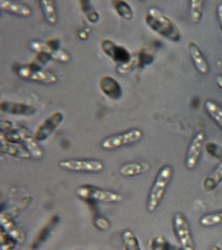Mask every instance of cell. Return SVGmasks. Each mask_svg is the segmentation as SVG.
Here are the masks:
<instances>
[{
  "label": "cell",
  "mask_w": 222,
  "mask_h": 250,
  "mask_svg": "<svg viewBox=\"0 0 222 250\" xmlns=\"http://www.w3.org/2000/svg\"><path fill=\"white\" fill-rule=\"evenodd\" d=\"M145 19L148 26L158 34L173 42L180 40L181 33L178 27L157 7H150Z\"/></svg>",
  "instance_id": "6da1fadb"
},
{
  "label": "cell",
  "mask_w": 222,
  "mask_h": 250,
  "mask_svg": "<svg viewBox=\"0 0 222 250\" xmlns=\"http://www.w3.org/2000/svg\"><path fill=\"white\" fill-rule=\"evenodd\" d=\"M172 175L173 168L170 166H163L158 172L148 195L147 208L149 212H154L161 204Z\"/></svg>",
  "instance_id": "7a4b0ae2"
},
{
  "label": "cell",
  "mask_w": 222,
  "mask_h": 250,
  "mask_svg": "<svg viewBox=\"0 0 222 250\" xmlns=\"http://www.w3.org/2000/svg\"><path fill=\"white\" fill-rule=\"evenodd\" d=\"M76 195L83 201L91 202L114 203L122 199L121 195L107 189H103L90 185H81L75 191Z\"/></svg>",
  "instance_id": "3957f363"
},
{
  "label": "cell",
  "mask_w": 222,
  "mask_h": 250,
  "mask_svg": "<svg viewBox=\"0 0 222 250\" xmlns=\"http://www.w3.org/2000/svg\"><path fill=\"white\" fill-rule=\"evenodd\" d=\"M143 136V132L138 128L131 129L126 132L111 135L101 142V146L104 149H114L121 146L135 144Z\"/></svg>",
  "instance_id": "277c9868"
},
{
  "label": "cell",
  "mask_w": 222,
  "mask_h": 250,
  "mask_svg": "<svg viewBox=\"0 0 222 250\" xmlns=\"http://www.w3.org/2000/svg\"><path fill=\"white\" fill-rule=\"evenodd\" d=\"M173 229L181 250H196L190 226L182 213H175L173 216Z\"/></svg>",
  "instance_id": "5b68a950"
},
{
  "label": "cell",
  "mask_w": 222,
  "mask_h": 250,
  "mask_svg": "<svg viewBox=\"0 0 222 250\" xmlns=\"http://www.w3.org/2000/svg\"><path fill=\"white\" fill-rule=\"evenodd\" d=\"M59 166L69 171L87 173H99L104 167V164L97 160H66L60 162Z\"/></svg>",
  "instance_id": "8992f818"
},
{
  "label": "cell",
  "mask_w": 222,
  "mask_h": 250,
  "mask_svg": "<svg viewBox=\"0 0 222 250\" xmlns=\"http://www.w3.org/2000/svg\"><path fill=\"white\" fill-rule=\"evenodd\" d=\"M17 74L22 79L40 83H54L58 80L57 77L51 72L32 68L29 64L19 66L17 69Z\"/></svg>",
  "instance_id": "52a82bcc"
},
{
  "label": "cell",
  "mask_w": 222,
  "mask_h": 250,
  "mask_svg": "<svg viewBox=\"0 0 222 250\" xmlns=\"http://www.w3.org/2000/svg\"><path fill=\"white\" fill-rule=\"evenodd\" d=\"M63 120V114L60 111H55L44 119L34 132L35 139L38 142H44L55 131Z\"/></svg>",
  "instance_id": "ba28073f"
},
{
  "label": "cell",
  "mask_w": 222,
  "mask_h": 250,
  "mask_svg": "<svg viewBox=\"0 0 222 250\" xmlns=\"http://www.w3.org/2000/svg\"><path fill=\"white\" fill-rule=\"evenodd\" d=\"M101 46L103 52L119 64H126L132 60L131 54L125 48L109 39L102 40Z\"/></svg>",
  "instance_id": "9c48e42d"
},
{
  "label": "cell",
  "mask_w": 222,
  "mask_h": 250,
  "mask_svg": "<svg viewBox=\"0 0 222 250\" xmlns=\"http://www.w3.org/2000/svg\"><path fill=\"white\" fill-rule=\"evenodd\" d=\"M204 141L203 132H199L193 138L188 146L185 159V165L189 170L194 169L202 152V146Z\"/></svg>",
  "instance_id": "30bf717a"
},
{
  "label": "cell",
  "mask_w": 222,
  "mask_h": 250,
  "mask_svg": "<svg viewBox=\"0 0 222 250\" xmlns=\"http://www.w3.org/2000/svg\"><path fill=\"white\" fill-rule=\"evenodd\" d=\"M17 128L20 133L21 143H22L23 146L28 150L31 157L36 159L42 158L44 154L43 150L40 147L38 141L35 139L34 136H32L28 129L24 126H19Z\"/></svg>",
  "instance_id": "8fae6325"
},
{
  "label": "cell",
  "mask_w": 222,
  "mask_h": 250,
  "mask_svg": "<svg viewBox=\"0 0 222 250\" xmlns=\"http://www.w3.org/2000/svg\"><path fill=\"white\" fill-rule=\"evenodd\" d=\"M29 48L34 52L37 53L44 52L49 54L54 60L62 62H67L70 61L71 57L67 52L59 49V50H54L51 47L48 46L46 42H40L38 41H30L28 43Z\"/></svg>",
  "instance_id": "7c38bea8"
},
{
  "label": "cell",
  "mask_w": 222,
  "mask_h": 250,
  "mask_svg": "<svg viewBox=\"0 0 222 250\" xmlns=\"http://www.w3.org/2000/svg\"><path fill=\"white\" fill-rule=\"evenodd\" d=\"M99 85L103 93L110 99L116 101L121 97V87L112 76H102L99 80Z\"/></svg>",
  "instance_id": "4fadbf2b"
},
{
  "label": "cell",
  "mask_w": 222,
  "mask_h": 250,
  "mask_svg": "<svg viewBox=\"0 0 222 250\" xmlns=\"http://www.w3.org/2000/svg\"><path fill=\"white\" fill-rule=\"evenodd\" d=\"M1 111L7 114L30 116L36 113V109L26 104L3 101L1 103Z\"/></svg>",
  "instance_id": "5bb4252c"
},
{
  "label": "cell",
  "mask_w": 222,
  "mask_h": 250,
  "mask_svg": "<svg viewBox=\"0 0 222 250\" xmlns=\"http://www.w3.org/2000/svg\"><path fill=\"white\" fill-rule=\"evenodd\" d=\"M0 139H1L0 150L1 154L20 158V159H30L32 158L23 145L22 146L20 144H13V143L7 142L4 139L1 138Z\"/></svg>",
  "instance_id": "9a60e30c"
},
{
  "label": "cell",
  "mask_w": 222,
  "mask_h": 250,
  "mask_svg": "<svg viewBox=\"0 0 222 250\" xmlns=\"http://www.w3.org/2000/svg\"><path fill=\"white\" fill-rule=\"evenodd\" d=\"M58 222H59V217L56 216V215L52 216L48 222L46 223L45 226L40 229V231L36 234L34 241L31 244V248L34 250L40 248V246L42 245V244L45 242L49 238L50 234H51L55 227L57 226Z\"/></svg>",
  "instance_id": "2e32d148"
},
{
  "label": "cell",
  "mask_w": 222,
  "mask_h": 250,
  "mask_svg": "<svg viewBox=\"0 0 222 250\" xmlns=\"http://www.w3.org/2000/svg\"><path fill=\"white\" fill-rule=\"evenodd\" d=\"M187 48H188L191 59L198 71L202 74L207 73L209 70V66H208V62L202 55L200 47L196 43L191 41L187 44Z\"/></svg>",
  "instance_id": "e0dca14e"
},
{
  "label": "cell",
  "mask_w": 222,
  "mask_h": 250,
  "mask_svg": "<svg viewBox=\"0 0 222 250\" xmlns=\"http://www.w3.org/2000/svg\"><path fill=\"white\" fill-rule=\"evenodd\" d=\"M0 8L7 13L19 17H28L32 14V10L29 6L19 2L1 0L0 1Z\"/></svg>",
  "instance_id": "ac0fdd59"
},
{
  "label": "cell",
  "mask_w": 222,
  "mask_h": 250,
  "mask_svg": "<svg viewBox=\"0 0 222 250\" xmlns=\"http://www.w3.org/2000/svg\"><path fill=\"white\" fill-rule=\"evenodd\" d=\"M32 202V197L30 195H25L22 198L19 199L15 204L13 205L10 208L5 211H2L0 217L9 219V220H14L23 212L26 210L31 203Z\"/></svg>",
  "instance_id": "d6986e66"
},
{
  "label": "cell",
  "mask_w": 222,
  "mask_h": 250,
  "mask_svg": "<svg viewBox=\"0 0 222 250\" xmlns=\"http://www.w3.org/2000/svg\"><path fill=\"white\" fill-rule=\"evenodd\" d=\"M149 169L150 165L147 162H133L122 165L120 168V173L124 177H131L145 173Z\"/></svg>",
  "instance_id": "ffe728a7"
},
{
  "label": "cell",
  "mask_w": 222,
  "mask_h": 250,
  "mask_svg": "<svg viewBox=\"0 0 222 250\" xmlns=\"http://www.w3.org/2000/svg\"><path fill=\"white\" fill-rule=\"evenodd\" d=\"M222 181V162L218 166V167L204 177L202 181V187L205 192H210L213 191Z\"/></svg>",
  "instance_id": "44dd1931"
},
{
  "label": "cell",
  "mask_w": 222,
  "mask_h": 250,
  "mask_svg": "<svg viewBox=\"0 0 222 250\" xmlns=\"http://www.w3.org/2000/svg\"><path fill=\"white\" fill-rule=\"evenodd\" d=\"M1 222V230L8 234L11 237L14 238L19 244L22 243L24 240V235L21 230L17 228L16 225L13 220L0 217Z\"/></svg>",
  "instance_id": "7402d4cb"
},
{
  "label": "cell",
  "mask_w": 222,
  "mask_h": 250,
  "mask_svg": "<svg viewBox=\"0 0 222 250\" xmlns=\"http://www.w3.org/2000/svg\"><path fill=\"white\" fill-rule=\"evenodd\" d=\"M121 241L124 250H141L137 236L131 230L126 229L122 232Z\"/></svg>",
  "instance_id": "603a6c76"
},
{
  "label": "cell",
  "mask_w": 222,
  "mask_h": 250,
  "mask_svg": "<svg viewBox=\"0 0 222 250\" xmlns=\"http://www.w3.org/2000/svg\"><path fill=\"white\" fill-rule=\"evenodd\" d=\"M204 107L210 117L222 129V107L212 100H207L204 103Z\"/></svg>",
  "instance_id": "cb8c5ba5"
},
{
  "label": "cell",
  "mask_w": 222,
  "mask_h": 250,
  "mask_svg": "<svg viewBox=\"0 0 222 250\" xmlns=\"http://www.w3.org/2000/svg\"><path fill=\"white\" fill-rule=\"evenodd\" d=\"M39 3L40 4V9L46 21L52 24L55 23L57 21L58 15L55 5H54V1L42 0L39 1Z\"/></svg>",
  "instance_id": "d4e9b609"
},
{
  "label": "cell",
  "mask_w": 222,
  "mask_h": 250,
  "mask_svg": "<svg viewBox=\"0 0 222 250\" xmlns=\"http://www.w3.org/2000/svg\"><path fill=\"white\" fill-rule=\"evenodd\" d=\"M201 226L206 227H213L222 224V211L212 212L204 215L200 220Z\"/></svg>",
  "instance_id": "484cf974"
},
{
  "label": "cell",
  "mask_w": 222,
  "mask_h": 250,
  "mask_svg": "<svg viewBox=\"0 0 222 250\" xmlns=\"http://www.w3.org/2000/svg\"><path fill=\"white\" fill-rule=\"evenodd\" d=\"M203 3L202 0H192L190 1V18L194 23L200 22L202 19Z\"/></svg>",
  "instance_id": "4316f807"
},
{
  "label": "cell",
  "mask_w": 222,
  "mask_h": 250,
  "mask_svg": "<svg viewBox=\"0 0 222 250\" xmlns=\"http://www.w3.org/2000/svg\"><path fill=\"white\" fill-rule=\"evenodd\" d=\"M81 3V10L83 13L85 14V17L88 19L89 21L92 23L97 22L99 20V15L98 13L94 9L91 5V2L87 0H83L80 1Z\"/></svg>",
  "instance_id": "83f0119b"
},
{
  "label": "cell",
  "mask_w": 222,
  "mask_h": 250,
  "mask_svg": "<svg viewBox=\"0 0 222 250\" xmlns=\"http://www.w3.org/2000/svg\"><path fill=\"white\" fill-rule=\"evenodd\" d=\"M114 7L117 13L121 17L128 20V21L131 20L133 17V12H132L131 7L126 1H118L115 2Z\"/></svg>",
  "instance_id": "f1b7e54d"
},
{
  "label": "cell",
  "mask_w": 222,
  "mask_h": 250,
  "mask_svg": "<svg viewBox=\"0 0 222 250\" xmlns=\"http://www.w3.org/2000/svg\"><path fill=\"white\" fill-rule=\"evenodd\" d=\"M18 242L6 232L1 230L0 237V250H13L16 248Z\"/></svg>",
  "instance_id": "f546056e"
},
{
  "label": "cell",
  "mask_w": 222,
  "mask_h": 250,
  "mask_svg": "<svg viewBox=\"0 0 222 250\" xmlns=\"http://www.w3.org/2000/svg\"><path fill=\"white\" fill-rule=\"evenodd\" d=\"M170 244L162 234H158L151 240V250H170Z\"/></svg>",
  "instance_id": "4dcf8cb0"
},
{
  "label": "cell",
  "mask_w": 222,
  "mask_h": 250,
  "mask_svg": "<svg viewBox=\"0 0 222 250\" xmlns=\"http://www.w3.org/2000/svg\"><path fill=\"white\" fill-rule=\"evenodd\" d=\"M51 59H52V57L46 53H37L36 56L28 64L32 68L42 69V66L45 65Z\"/></svg>",
  "instance_id": "1f68e13d"
},
{
  "label": "cell",
  "mask_w": 222,
  "mask_h": 250,
  "mask_svg": "<svg viewBox=\"0 0 222 250\" xmlns=\"http://www.w3.org/2000/svg\"><path fill=\"white\" fill-rule=\"evenodd\" d=\"M136 61L134 58H132V60L130 61L128 63L124 64H119L118 67H117V70L120 73L123 74L125 72L129 71L131 68L133 67L134 64H135Z\"/></svg>",
  "instance_id": "d6a6232c"
},
{
  "label": "cell",
  "mask_w": 222,
  "mask_h": 250,
  "mask_svg": "<svg viewBox=\"0 0 222 250\" xmlns=\"http://www.w3.org/2000/svg\"><path fill=\"white\" fill-rule=\"evenodd\" d=\"M95 226L99 229L105 230L109 228V223L108 221L105 220L104 218H98L95 220Z\"/></svg>",
  "instance_id": "836d02e7"
},
{
  "label": "cell",
  "mask_w": 222,
  "mask_h": 250,
  "mask_svg": "<svg viewBox=\"0 0 222 250\" xmlns=\"http://www.w3.org/2000/svg\"><path fill=\"white\" fill-rule=\"evenodd\" d=\"M12 127V123L10 121L7 120H1L0 128H1V133L6 132V131L10 130Z\"/></svg>",
  "instance_id": "e575fe53"
},
{
  "label": "cell",
  "mask_w": 222,
  "mask_h": 250,
  "mask_svg": "<svg viewBox=\"0 0 222 250\" xmlns=\"http://www.w3.org/2000/svg\"><path fill=\"white\" fill-rule=\"evenodd\" d=\"M217 15L218 21H219V24L220 29L222 32V3L219 4L217 7Z\"/></svg>",
  "instance_id": "d590c367"
},
{
  "label": "cell",
  "mask_w": 222,
  "mask_h": 250,
  "mask_svg": "<svg viewBox=\"0 0 222 250\" xmlns=\"http://www.w3.org/2000/svg\"><path fill=\"white\" fill-rule=\"evenodd\" d=\"M216 85H218V87H220V89H222V74H219L216 76Z\"/></svg>",
  "instance_id": "8d00e7d4"
},
{
  "label": "cell",
  "mask_w": 222,
  "mask_h": 250,
  "mask_svg": "<svg viewBox=\"0 0 222 250\" xmlns=\"http://www.w3.org/2000/svg\"><path fill=\"white\" fill-rule=\"evenodd\" d=\"M78 35H79V38L82 39V40H85V39H86L87 37H87L88 36V35H87V33L85 31H79Z\"/></svg>",
  "instance_id": "74e56055"
},
{
  "label": "cell",
  "mask_w": 222,
  "mask_h": 250,
  "mask_svg": "<svg viewBox=\"0 0 222 250\" xmlns=\"http://www.w3.org/2000/svg\"><path fill=\"white\" fill-rule=\"evenodd\" d=\"M210 250H222V248L218 244H214V245L212 246Z\"/></svg>",
  "instance_id": "f35d334b"
},
{
  "label": "cell",
  "mask_w": 222,
  "mask_h": 250,
  "mask_svg": "<svg viewBox=\"0 0 222 250\" xmlns=\"http://www.w3.org/2000/svg\"></svg>",
  "instance_id": "ab89813d"
}]
</instances>
